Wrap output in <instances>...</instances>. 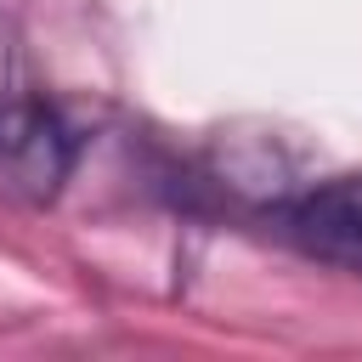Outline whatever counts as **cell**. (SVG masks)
I'll use <instances>...</instances> for the list:
<instances>
[{
    "instance_id": "cell-1",
    "label": "cell",
    "mask_w": 362,
    "mask_h": 362,
    "mask_svg": "<svg viewBox=\"0 0 362 362\" xmlns=\"http://www.w3.org/2000/svg\"><path fill=\"white\" fill-rule=\"evenodd\" d=\"M74 130L62 124V113L23 90V85H6L0 90V187L11 198H28V204H51L62 192V181L74 175Z\"/></svg>"
},
{
    "instance_id": "cell-2",
    "label": "cell",
    "mask_w": 362,
    "mask_h": 362,
    "mask_svg": "<svg viewBox=\"0 0 362 362\" xmlns=\"http://www.w3.org/2000/svg\"><path fill=\"white\" fill-rule=\"evenodd\" d=\"M283 232L334 266H362V175H334L283 204Z\"/></svg>"
}]
</instances>
